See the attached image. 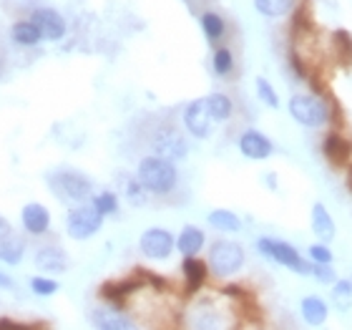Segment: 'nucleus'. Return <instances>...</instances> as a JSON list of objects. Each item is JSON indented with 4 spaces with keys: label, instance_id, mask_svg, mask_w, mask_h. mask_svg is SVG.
I'll return each mask as SVG.
<instances>
[{
    "label": "nucleus",
    "instance_id": "c756f323",
    "mask_svg": "<svg viewBox=\"0 0 352 330\" xmlns=\"http://www.w3.org/2000/svg\"><path fill=\"white\" fill-rule=\"evenodd\" d=\"M58 280L53 278H45V275H36V278H30V290H33V295H38V298H51V295L58 293Z\"/></svg>",
    "mask_w": 352,
    "mask_h": 330
},
{
    "label": "nucleus",
    "instance_id": "c85d7f7f",
    "mask_svg": "<svg viewBox=\"0 0 352 330\" xmlns=\"http://www.w3.org/2000/svg\"><path fill=\"white\" fill-rule=\"evenodd\" d=\"M212 66H214V74L217 76H229L232 74V68H234V56H232V51L229 48H217L212 56Z\"/></svg>",
    "mask_w": 352,
    "mask_h": 330
},
{
    "label": "nucleus",
    "instance_id": "0eeeda50",
    "mask_svg": "<svg viewBox=\"0 0 352 330\" xmlns=\"http://www.w3.org/2000/svg\"><path fill=\"white\" fill-rule=\"evenodd\" d=\"M174 247H176V237L171 235L169 229H164V227L144 229V235H141V240H139L141 255L148 257V260H156V262L169 260L171 252H174Z\"/></svg>",
    "mask_w": 352,
    "mask_h": 330
},
{
    "label": "nucleus",
    "instance_id": "9b49d317",
    "mask_svg": "<svg viewBox=\"0 0 352 330\" xmlns=\"http://www.w3.org/2000/svg\"><path fill=\"white\" fill-rule=\"evenodd\" d=\"M236 144H239L242 156H247L252 162H262V159H270L274 154V144L262 132H257V129H247Z\"/></svg>",
    "mask_w": 352,
    "mask_h": 330
},
{
    "label": "nucleus",
    "instance_id": "5701e85b",
    "mask_svg": "<svg viewBox=\"0 0 352 330\" xmlns=\"http://www.w3.org/2000/svg\"><path fill=\"white\" fill-rule=\"evenodd\" d=\"M91 205L101 217H113V214H118V194L111 189H101L91 197Z\"/></svg>",
    "mask_w": 352,
    "mask_h": 330
},
{
    "label": "nucleus",
    "instance_id": "f257e3e1",
    "mask_svg": "<svg viewBox=\"0 0 352 330\" xmlns=\"http://www.w3.org/2000/svg\"><path fill=\"white\" fill-rule=\"evenodd\" d=\"M45 184L51 187V192L60 202H66V205H88L91 197H94V179L86 176L83 172L78 169H53L45 174Z\"/></svg>",
    "mask_w": 352,
    "mask_h": 330
},
{
    "label": "nucleus",
    "instance_id": "bb28decb",
    "mask_svg": "<svg viewBox=\"0 0 352 330\" xmlns=\"http://www.w3.org/2000/svg\"><path fill=\"white\" fill-rule=\"evenodd\" d=\"M330 300L338 310H350L352 308V282L350 280H338V282L332 285Z\"/></svg>",
    "mask_w": 352,
    "mask_h": 330
},
{
    "label": "nucleus",
    "instance_id": "c9c22d12",
    "mask_svg": "<svg viewBox=\"0 0 352 330\" xmlns=\"http://www.w3.org/2000/svg\"><path fill=\"white\" fill-rule=\"evenodd\" d=\"M0 76H3V63H0Z\"/></svg>",
    "mask_w": 352,
    "mask_h": 330
},
{
    "label": "nucleus",
    "instance_id": "393cba45",
    "mask_svg": "<svg viewBox=\"0 0 352 330\" xmlns=\"http://www.w3.org/2000/svg\"><path fill=\"white\" fill-rule=\"evenodd\" d=\"M201 30H204L206 41H212V43H217L221 36H224V30H227V25H224V18L217 13H212V10H206L204 15H201Z\"/></svg>",
    "mask_w": 352,
    "mask_h": 330
},
{
    "label": "nucleus",
    "instance_id": "aec40b11",
    "mask_svg": "<svg viewBox=\"0 0 352 330\" xmlns=\"http://www.w3.org/2000/svg\"><path fill=\"white\" fill-rule=\"evenodd\" d=\"M206 99V109H209V116H212V121H229L232 118V114H234V103H232V99H229L227 94H221V91H217V94H209L204 96Z\"/></svg>",
    "mask_w": 352,
    "mask_h": 330
},
{
    "label": "nucleus",
    "instance_id": "473e14b6",
    "mask_svg": "<svg viewBox=\"0 0 352 330\" xmlns=\"http://www.w3.org/2000/svg\"><path fill=\"white\" fill-rule=\"evenodd\" d=\"M309 278H315L320 285H335V282L340 280L332 265H312V270H309Z\"/></svg>",
    "mask_w": 352,
    "mask_h": 330
},
{
    "label": "nucleus",
    "instance_id": "72a5a7b5",
    "mask_svg": "<svg viewBox=\"0 0 352 330\" xmlns=\"http://www.w3.org/2000/svg\"><path fill=\"white\" fill-rule=\"evenodd\" d=\"M10 235H15L13 227H10V222H8L6 217L0 214V243H3V240H8Z\"/></svg>",
    "mask_w": 352,
    "mask_h": 330
},
{
    "label": "nucleus",
    "instance_id": "20e7f679",
    "mask_svg": "<svg viewBox=\"0 0 352 330\" xmlns=\"http://www.w3.org/2000/svg\"><path fill=\"white\" fill-rule=\"evenodd\" d=\"M257 249L262 252V257L272 260V262L282 265L287 270L297 272V275H309L312 265L302 257V252L294 245L285 243V240H272V237H259L257 240Z\"/></svg>",
    "mask_w": 352,
    "mask_h": 330
},
{
    "label": "nucleus",
    "instance_id": "dca6fc26",
    "mask_svg": "<svg viewBox=\"0 0 352 330\" xmlns=\"http://www.w3.org/2000/svg\"><path fill=\"white\" fill-rule=\"evenodd\" d=\"M189 325H191V330H227L224 316H221L214 305H209V302H201V305L194 308Z\"/></svg>",
    "mask_w": 352,
    "mask_h": 330
},
{
    "label": "nucleus",
    "instance_id": "6e6552de",
    "mask_svg": "<svg viewBox=\"0 0 352 330\" xmlns=\"http://www.w3.org/2000/svg\"><path fill=\"white\" fill-rule=\"evenodd\" d=\"M151 149H154L156 156L169 159V162H174V164L189 156V144H186V139H184L176 129H171V126L156 132V136L151 139Z\"/></svg>",
    "mask_w": 352,
    "mask_h": 330
},
{
    "label": "nucleus",
    "instance_id": "f3484780",
    "mask_svg": "<svg viewBox=\"0 0 352 330\" xmlns=\"http://www.w3.org/2000/svg\"><path fill=\"white\" fill-rule=\"evenodd\" d=\"M300 313H302V320H305L309 328H320V325L327 323L330 308H327V302H324L322 298L307 295V298H302V302H300Z\"/></svg>",
    "mask_w": 352,
    "mask_h": 330
},
{
    "label": "nucleus",
    "instance_id": "f8f14e48",
    "mask_svg": "<svg viewBox=\"0 0 352 330\" xmlns=\"http://www.w3.org/2000/svg\"><path fill=\"white\" fill-rule=\"evenodd\" d=\"M21 225L33 237L45 235L51 229V212H48V207L41 205V202H28L21 209Z\"/></svg>",
    "mask_w": 352,
    "mask_h": 330
},
{
    "label": "nucleus",
    "instance_id": "2f4dec72",
    "mask_svg": "<svg viewBox=\"0 0 352 330\" xmlns=\"http://www.w3.org/2000/svg\"><path fill=\"white\" fill-rule=\"evenodd\" d=\"M254 86H257V96H259V101H262L264 106H270V109H279V96H277V91H274V86H272L267 79H262V76H259L257 81H254Z\"/></svg>",
    "mask_w": 352,
    "mask_h": 330
},
{
    "label": "nucleus",
    "instance_id": "423d86ee",
    "mask_svg": "<svg viewBox=\"0 0 352 330\" xmlns=\"http://www.w3.org/2000/svg\"><path fill=\"white\" fill-rule=\"evenodd\" d=\"M103 220L106 217H101V214L96 212L91 202L88 205L71 207V212L66 214V235L71 240H78V243L91 240V237H96L101 232Z\"/></svg>",
    "mask_w": 352,
    "mask_h": 330
},
{
    "label": "nucleus",
    "instance_id": "1a4fd4ad",
    "mask_svg": "<svg viewBox=\"0 0 352 330\" xmlns=\"http://www.w3.org/2000/svg\"><path fill=\"white\" fill-rule=\"evenodd\" d=\"M184 129L194 139H209L212 136L214 121L209 116V109H206V99H194L191 103H186V109H184Z\"/></svg>",
    "mask_w": 352,
    "mask_h": 330
},
{
    "label": "nucleus",
    "instance_id": "ddd939ff",
    "mask_svg": "<svg viewBox=\"0 0 352 330\" xmlns=\"http://www.w3.org/2000/svg\"><path fill=\"white\" fill-rule=\"evenodd\" d=\"M33 262L41 272H48V275H60V272H66L71 267V257L63 247H38L36 249V257H33Z\"/></svg>",
    "mask_w": 352,
    "mask_h": 330
},
{
    "label": "nucleus",
    "instance_id": "39448f33",
    "mask_svg": "<svg viewBox=\"0 0 352 330\" xmlns=\"http://www.w3.org/2000/svg\"><path fill=\"white\" fill-rule=\"evenodd\" d=\"M289 116L307 129H320L330 121V106L312 94H294L289 99Z\"/></svg>",
    "mask_w": 352,
    "mask_h": 330
},
{
    "label": "nucleus",
    "instance_id": "412c9836",
    "mask_svg": "<svg viewBox=\"0 0 352 330\" xmlns=\"http://www.w3.org/2000/svg\"><path fill=\"white\" fill-rule=\"evenodd\" d=\"M25 257V243L18 235H10L0 243V262L3 265H21Z\"/></svg>",
    "mask_w": 352,
    "mask_h": 330
},
{
    "label": "nucleus",
    "instance_id": "6ab92c4d",
    "mask_svg": "<svg viewBox=\"0 0 352 330\" xmlns=\"http://www.w3.org/2000/svg\"><path fill=\"white\" fill-rule=\"evenodd\" d=\"M204 243H206L204 232H201L197 225H186V227L179 232V237H176V249H179L184 257H197L199 252H201V247H204Z\"/></svg>",
    "mask_w": 352,
    "mask_h": 330
},
{
    "label": "nucleus",
    "instance_id": "f03ea898",
    "mask_svg": "<svg viewBox=\"0 0 352 330\" xmlns=\"http://www.w3.org/2000/svg\"><path fill=\"white\" fill-rule=\"evenodd\" d=\"M136 176L139 182L144 184V189L148 194H156V197H164L169 192L176 189L179 184V172H176V164L169 162V159H162L156 154L144 156L136 167Z\"/></svg>",
    "mask_w": 352,
    "mask_h": 330
},
{
    "label": "nucleus",
    "instance_id": "2eb2a0df",
    "mask_svg": "<svg viewBox=\"0 0 352 330\" xmlns=\"http://www.w3.org/2000/svg\"><path fill=\"white\" fill-rule=\"evenodd\" d=\"M116 184H118V189H121V197H124L131 207H146L148 205V197H151V194L144 189V184L139 182V176L136 174L118 172Z\"/></svg>",
    "mask_w": 352,
    "mask_h": 330
},
{
    "label": "nucleus",
    "instance_id": "7ed1b4c3",
    "mask_svg": "<svg viewBox=\"0 0 352 330\" xmlns=\"http://www.w3.org/2000/svg\"><path fill=\"white\" fill-rule=\"evenodd\" d=\"M244 247L234 240H214L209 247V262L206 267L212 270L217 278H232L244 267Z\"/></svg>",
    "mask_w": 352,
    "mask_h": 330
},
{
    "label": "nucleus",
    "instance_id": "9d476101",
    "mask_svg": "<svg viewBox=\"0 0 352 330\" xmlns=\"http://www.w3.org/2000/svg\"><path fill=\"white\" fill-rule=\"evenodd\" d=\"M30 23L38 28L43 41H60L66 36V18L53 8H36L30 15Z\"/></svg>",
    "mask_w": 352,
    "mask_h": 330
},
{
    "label": "nucleus",
    "instance_id": "4be33fe9",
    "mask_svg": "<svg viewBox=\"0 0 352 330\" xmlns=\"http://www.w3.org/2000/svg\"><path fill=\"white\" fill-rule=\"evenodd\" d=\"M10 36L18 45H38L43 38L38 33V28L33 25L30 21H18L13 23V28H10Z\"/></svg>",
    "mask_w": 352,
    "mask_h": 330
},
{
    "label": "nucleus",
    "instance_id": "cd10ccee",
    "mask_svg": "<svg viewBox=\"0 0 352 330\" xmlns=\"http://www.w3.org/2000/svg\"><path fill=\"white\" fill-rule=\"evenodd\" d=\"M184 275H186V280H189V287H199L201 282H204L206 278V267L201 260H197V257H184Z\"/></svg>",
    "mask_w": 352,
    "mask_h": 330
},
{
    "label": "nucleus",
    "instance_id": "f704fd0d",
    "mask_svg": "<svg viewBox=\"0 0 352 330\" xmlns=\"http://www.w3.org/2000/svg\"><path fill=\"white\" fill-rule=\"evenodd\" d=\"M15 287V280L6 272H0V290H13Z\"/></svg>",
    "mask_w": 352,
    "mask_h": 330
},
{
    "label": "nucleus",
    "instance_id": "b1692460",
    "mask_svg": "<svg viewBox=\"0 0 352 330\" xmlns=\"http://www.w3.org/2000/svg\"><path fill=\"white\" fill-rule=\"evenodd\" d=\"M209 225L214 229H219V232H239L242 229V220L234 212H229V209H214L209 214Z\"/></svg>",
    "mask_w": 352,
    "mask_h": 330
},
{
    "label": "nucleus",
    "instance_id": "a878e982",
    "mask_svg": "<svg viewBox=\"0 0 352 330\" xmlns=\"http://www.w3.org/2000/svg\"><path fill=\"white\" fill-rule=\"evenodd\" d=\"M254 8L264 18H279L294 8V0H254Z\"/></svg>",
    "mask_w": 352,
    "mask_h": 330
},
{
    "label": "nucleus",
    "instance_id": "a211bd4d",
    "mask_svg": "<svg viewBox=\"0 0 352 330\" xmlns=\"http://www.w3.org/2000/svg\"><path fill=\"white\" fill-rule=\"evenodd\" d=\"M312 232L320 237V243H332L335 235H338V227H335V220H332V214L324 209V205L315 202L312 205Z\"/></svg>",
    "mask_w": 352,
    "mask_h": 330
},
{
    "label": "nucleus",
    "instance_id": "4468645a",
    "mask_svg": "<svg viewBox=\"0 0 352 330\" xmlns=\"http://www.w3.org/2000/svg\"><path fill=\"white\" fill-rule=\"evenodd\" d=\"M91 323L96 330H139V325L131 318L111 308H96L91 313Z\"/></svg>",
    "mask_w": 352,
    "mask_h": 330
},
{
    "label": "nucleus",
    "instance_id": "7c9ffc66",
    "mask_svg": "<svg viewBox=\"0 0 352 330\" xmlns=\"http://www.w3.org/2000/svg\"><path fill=\"white\" fill-rule=\"evenodd\" d=\"M307 262L312 265H332L335 262V255H332L330 245L324 243H315L307 247Z\"/></svg>",
    "mask_w": 352,
    "mask_h": 330
}]
</instances>
